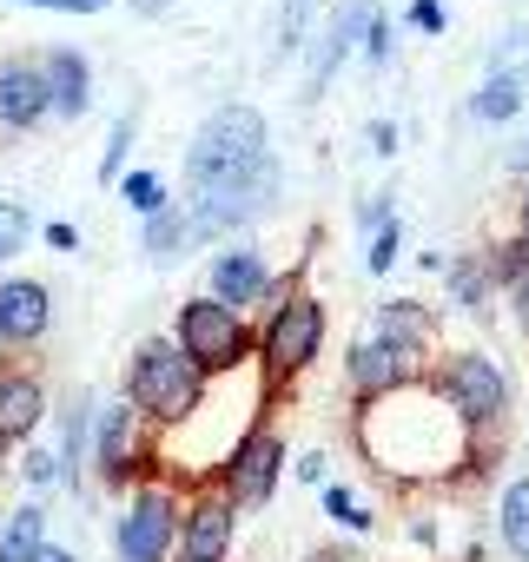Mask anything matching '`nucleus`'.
<instances>
[{"mask_svg": "<svg viewBox=\"0 0 529 562\" xmlns=\"http://www.w3.org/2000/svg\"><path fill=\"white\" fill-rule=\"evenodd\" d=\"M351 443L358 457L391 483V490H424V483H457L463 476V424L443 411V397L417 378L378 404H358L351 417Z\"/></svg>", "mask_w": 529, "mask_h": 562, "instance_id": "nucleus-1", "label": "nucleus"}, {"mask_svg": "<svg viewBox=\"0 0 529 562\" xmlns=\"http://www.w3.org/2000/svg\"><path fill=\"white\" fill-rule=\"evenodd\" d=\"M279 159H272V126H264L258 106L245 100H225L218 113L199 120L192 146H185V179L192 192H245L258 179H272Z\"/></svg>", "mask_w": 529, "mask_h": 562, "instance_id": "nucleus-2", "label": "nucleus"}, {"mask_svg": "<svg viewBox=\"0 0 529 562\" xmlns=\"http://www.w3.org/2000/svg\"><path fill=\"white\" fill-rule=\"evenodd\" d=\"M205 378L192 371V358L172 345V331H153V338H139L133 345V358H126V404L166 437V430H179V424H192L199 417V404H205Z\"/></svg>", "mask_w": 529, "mask_h": 562, "instance_id": "nucleus-3", "label": "nucleus"}, {"mask_svg": "<svg viewBox=\"0 0 529 562\" xmlns=\"http://www.w3.org/2000/svg\"><path fill=\"white\" fill-rule=\"evenodd\" d=\"M318 358H325V299L299 292V299H285L279 312H264L258 345H251V364H258V391H264V404L279 411V397H285Z\"/></svg>", "mask_w": 529, "mask_h": 562, "instance_id": "nucleus-4", "label": "nucleus"}, {"mask_svg": "<svg viewBox=\"0 0 529 562\" xmlns=\"http://www.w3.org/2000/svg\"><path fill=\"white\" fill-rule=\"evenodd\" d=\"M424 384L443 397V411L463 424V437H496V424L509 411V371L489 351H437Z\"/></svg>", "mask_w": 529, "mask_h": 562, "instance_id": "nucleus-5", "label": "nucleus"}, {"mask_svg": "<svg viewBox=\"0 0 529 562\" xmlns=\"http://www.w3.org/2000/svg\"><path fill=\"white\" fill-rule=\"evenodd\" d=\"M172 345L192 358V371L212 384V378H232V371H245L251 364V345H258V331H251V318H238V312H225L218 299H185L179 312H172Z\"/></svg>", "mask_w": 529, "mask_h": 562, "instance_id": "nucleus-6", "label": "nucleus"}, {"mask_svg": "<svg viewBox=\"0 0 529 562\" xmlns=\"http://www.w3.org/2000/svg\"><path fill=\"white\" fill-rule=\"evenodd\" d=\"M285 463H292L285 430H279L272 417H251V424L232 437V450L212 463V476H205V483H218L238 509H258V503H272V490H279V476H285Z\"/></svg>", "mask_w": 529, "mask_h": 562, "instance_id": "nucleus-7", "label": "nucleus"}, {"mask_svg": "<svg viewBox=\"0 0 529 562\" xmlns=\"http://www.w3.org/2000/svg\"><path fill=\"white\" fill-rule=\"evenodd\" d=\"M179 503H185V483L172 476H139L120 522H113V555L120 562H172V536H179Z\"/></svg>", "mask_w": 529, "mask_h": 562, "instance_id": "nucleus-8", "label": "nucleus"}, {"mask_svg": "<svg viewBox=\"0 0 529 562\" xmlns=\"http://www.w3.org/2000/svg\"><path fill=\"white\" fill-rule=\"evenodd\" d=\"M93 463H100V483L133 490L139 476L159 470V430H153L126 397H113V404L93 417Z\"/></svg>", "mask_w": 529, "mask_h": 562, "instance_id": "nucleus-9", "label": "nucleus"}, {"mask_svg": "<svg viewBox=\"0 0 529 562\" xmlns=\"http://www.w3.org/2000/svg\"><path fill=\"white\" fill-rule=\"evenodd\" d=\"M232 536H238V503L218 483H185L172 562H225L232 555Z\"/></svg>", "mask_w": 529, "mask_h": 562, "instance_id": "nucleus-10", "label": "nucleus"}, {"mask_svg": "<svg viewBox=\"0 0 529 562\" xmlns=\"http://www.w3.org/2000/svg\"><path fill=\"white\" fill-rule=\"evenodd\" d=\"M264 285H272V265H264V251L251 238H225L218 258L205 265V299H218L225 312H258L264 305Z\"/></svg>", "mask_w": 529, "mask_h": 562, "instance_id": "nucleus-11", "label": "nucleus"}, {"mask_svg": "<svg viewBox=\"0 0 529 562\" xmlns=\"http://www.w3.org/2000/svg\"><path fill=\"white\" fill-rule=\"evenodd\" d=\"M371 338L378 345H391L404 364H417L424 378H430V364H437V312L430 305H417V299H384L378 305V318H371Z\"/></svg>", "mask_w": 529, "mask_h": 562, "instance_id": "nucleus-12", "label": "nucleus"}, {"mask_svg": "<svg viewBox=\"0 0 529 562\" xmlns=\"http://www.w3.org/2000/svg\"><path fill=\"white\" fill-rule=\"evenodd\" d=\"M424 371L417 364H404L391 345H378V338H358L351 351H345V391H351V404H378V397H391V391H404V384H417Z\"/></svg>", "mask_w": 529, "mask_h": 562, "instance_id": "nucleus-13", "label": "nucleus"}, {"mask_svg": "<svg viewBox=\"0 0 529 562\" xmlns=\"http://www.w3.org/2000/svg\"><path fill=\"white\" fill-rule=\"evenodd\" d=\"M371 14H378V0H345V8L325 21V34H318V47H312V80H305L312 93H305V100H318V93L331 87V74H338V67H345V60L364 47V27H371Z\"/></svg>", "mask_w": 529, "mask_h": 562, "instance_id": "nucleus-14", "label": "nucleus"}, {"mask_svg": "<svg viewBox=\"0 0 529 562\" xmlns=\"http://www.w3.org/2000/svg\"><path fill=\"white\" fill-rule=\"evenodd\" d=\"M41 120H54V93H47V74L41 60H0V126L8 133H34Z\"/></svg>", "mask_w": 529, "mask_h": 562, "instance_id": "nucleus-15", "label": "nucleus"}, {"mask_svg": "<svg viewBox=\"0 0 529 562\" xmlns=\"http://www.w3.org/2000/svg\"><path fill=\"white\" fill-rule=\"evenodd\" d=\"M47 331H54V292L41 278H8L0 285V338H8V351H27Z\"/></svg>", "mask_w": 529, "mask_h": 562, "instance_id": "nucleus-16", "label": "nucleus"}, {"mask_svg": "<svg viewBox=\"0 0 529 562\" xmlns=\"http://www.w3.org/2000/svg\"><path fill=\"white\" fill-rule=\"evenodd\" d=\"M47 384H41V371H27V364H0V437L8 443H27L41 424H47Z\"/></svg>", "mask_w": 529, "mask_h": 562, "instance_id": "nucleus-17", "label": "nucleus"}, {"mask_svg": "<svg viewBox=\"0 0 529 562\" xmlns=\"http://www.w3.org/2000/svg\"><path fill=\"white\" fill-rule=\"evenodd\" d=\"M41 74H47V93H54V113L60 120H80L93 106V67L80 47H47L41 54Z\"/></svg>", "mask_w": 529, "mask_h": 562, "instance_id": "nucleus-18", "label": "nucleus"}, {"mask_svg": "<svg viewBox=\"0 0 529 562\" xmlns=\"http://www.w3.org/2000/svg\"><path fill=\"white\" fill-rule=\"evenodd\" d=\"M47 549V503L27 496L21 509L0 516V562H34Z\"/></svg>", "mask_w": 529, "mask_h": 562, "instance_id": "nucleus-19", "label": "nucleus"}, {"mask_svg": "<svg viewBox=\"0 0 529 562\" xmlns=\"http://www.w3.org/2000/svg\"><path fill=\"white\" fill-rule=\"evenodd\" d=\"M496 542L509 549V562H529V476H509L496 496Z\"/></svg>", "mask_w": 529, "mask_h": 562, "instance_id": "nucleus-20", "label": "nucleus"}, {"mask_svg": "<svg viewBox=\"0 0 529 562\" xmlns=\"http://www.w3.org/2000/svg\"><path fill=\"white\" fill-rule=\"evenodd\" d=\"M450 271V305L457 312H489V258L483 251H457V265H443Z\"/></svg>", "mask_w": 529, "mask_h": 562, "instance_id": "nucleus-21", "label": "nucleus"}, {"mask_svg": "<svg viewBox=\"0 0 529 562\" xmlns=\"http://www.w3.org/2000/svg\"><path fill=\"white\" fill-rule=\"evenodd\" d=\"M522 113V80H483L476 93H470V120H483V126H509Z\"/></svg>", "mask_w": 529, "mask_h": 562, "instance_id": "nucleus-22", "label": "nucleus"}, {"mask_svg": "<svg viewBox=\"0 0 529 562\" xmlns=\"http://www.w3.org/2000/svg\"><path fill=\"white\" fill-rule=\"evenodd\" d=\"M120 199H126V212H133L139 225L172 205V199H166V179H159L153 166H126V172H120Z\"/></svg>", "mask_w": 529, "mask_h": 562, "instance_id": "nucleus-23", "label": "nucleus"}, {"mask_svg": "<svg viewBox=\"0 0 529 562\" xmlns=\"http://www.w3.org/2000/svg\"><path fill=\"white\" fill-rule=\"evenodd\" d=\"M489 74H496V80H529V27L496 34V47H489Z\"/></svg>", "mask_w": 529, "mask_h": 562, "instance_id": "nucleus-24", "label": "nucleus"}, {"mask_svg": "<svg viewBox=\"0 0 529 562\" xmlns=\"http://www.w3.org/2000/svg\"><path fill=\"white\" fill-rule=\"evenodd\" d=\"M27 238H34V212H27V199H0V265L21 258Z\"/></svg>", "mask_w": 529, "mask_h": 562, "instance_id": "nucleus-25", "label": "nucleus"}, {"mask_svg": "<svg viewBox=\"0 0 529 562\" xmlns=\"http://www.w3.org/2000/svg\"><path fill=\"white\" fill-rule=\"evenodd\" d=\"M133 133H139V113H120V120H113V133H106V146H100V179H106V186H120L126 153H133Z\"/></svg>", "mask_w": 529, "mask_h": 562, "instance_id": "nucleus-26", "label": "nucleus"}, {"mask_svg": "<svg viewBox=\"0 0 529 562\" xmlns=\"http://www.w3.org/2000/svg\"><path fill=\"white\" fill-rule=\"evenodd\" d=\"M21 476H27V496H41V490H54L60 483V450H47V443H34L21 463H14Z\"/></svg>", "mask_w": 529, "mask_h": 562, "instance_id": "nucleus-27", "label": "nucleus"}, {"mask_svg": "<svg viewBox=\"0 0 529 562\" xmlns=\"http://www.w3.org/2000/svg\"><path fill=\"white\" fill-rule=\"evenodd\" d=\"M325 516H331L338 529H371V522H378V516H371V509L345 490V483H325Z\"/></svg>", "mask_w": 529, "mask_h": 562, "instance_id": "nucleus-28", "label": "nucleus"}, {"mask_svg": "<svg viewBox=\"0 0 529 562\" xmlns=\"http://www.w3.org/2000/svg\"><path fill=\"white\" fill-rule=\"evenodd\" d=\"M397 251H404V218H391L384 232H371V251H364V271H371V278H384V271L397 265Z\"/></svg>", "mask_w": 529, "mask_h": 562, "instance_id": "nucleus-29", "label": "nucleus"}, {"mask_svg": "<svg viewBox=\"0 0 529 562\" xmlns=\"http://www.w3.org/2000/svg\"><path fill=\"white\" fill-rule=\"evenodd\" d=\"M371 67H391V54H397V27L384 21V14H371V27H364V47H358Z\"/></svg>", "mask_w": 529, "mask_h": 562, "instance_id": "nucleus-30", "label": "nucleus"}, {"mask_svg": "<svg viewBox=\"0 0 529 562\" xmlns=\"http://www.w3.org/2000/svg\"><path fill=\"white\" fill-rule=\"evenodd\" d=\"M391 199H397V192H371V199L358 205V225H364V232H384V225L397 218V205H391Z\"/></svg>", "mask_w": 529, "mask_h": 562, "instance_id": "nucleus-31", "label": "nucleus"}, {"mask_svg": "<svg viewBox=\"0 0 529 562\" xmlns=\"http://www.w3.org/2000/svg\"><path fill=\"white\" fill-rule=\"evenodd\" d=\"M404 21H410L417 34H443V8H437V0H410Z\"/></svg>", "mask_w": 529, "mask_h": 562, "instance_id": "nucleus-32", "label": "nucleus"}, {"mask_svg": "<svg viewBox=\"0 0 529 562\" xmlns=\"http://www.w3.org/2000/svg\"><path fill=\"white\" fill-rule=\"evenodd\" d=\"M364 139H371V153H378V159H397V126H391V120H371V126H364Z\"/></svg>", "mask_w": 529, "mask_h": 562, "instance_id": "nucleus-33", "label": "nucleus"}, {"mask_svg": "<svg viewBox=\"0 0 529 562\" xmlns=\"http://www.w3.org/2000/svg\"><path fill=\"white\" fill-rule=\"evenodd\" d=\"M509 318H516V325H522V338H529V271L509 285Z\"/></svg>", "mask_w": 529, "mask_h": 562, "instance_id": "nucleus-34", "label": "nucleus"}, {"mask_svg": "<svg viewBox=\"0 0 529 562\" xmlns=\"http://www.w3.org/2000/svg\"><path fill=\"white\" fill-rule=\"evenodd\" d=\"M47 245H54V251H80V232H74L67 218H54V225H47Z\"/></svg>", "mask_w": 529, "mask_h": 562, "instance_id": "nucleus-35", "label": "nucleus"}, {"mask_svg": "<svg viewBox=\"0 0 529 562\" xmlns=\"http://www.w3.org/2000/svg\"><path fill=\"white\" fill-rule=\"evenodd\" d=\"M292 470H299V483H325V450H305Z\"/></svg>", "mask_w": 529, "mask_h": 562, "instance_id": "nucleus-36", "label": "nucleus"}, {"mask_svg": "<svg viewBox=\"0 0 529 562\" xmlns=\"http://www.w3.org/2000/svg\"><path fill=\"white\" fill-rule=\"evenodd\" d=\"M113 0H54V14H106Z\"/></svg>", "mask_w": 529, "mask_h": 562, "instance_id": "nucleus-37", "label": "nucleus"}, {"mask_svg": "<svg viewBox=\"0 0 529 562\" xmlns=\"http://www.w3.org/2000/svg\"><path fill=\"white\" fill-rule=\"evenodd\" d=\"M503 166H509V172H529V133H522V139L503 153Z\"/></svg>", "mask_w": 529, "mask_h": 562, "instance_id": "nucleus-38", "label": "nucleus"}, {"mask_svg": "<svg viewBox=\"0 0 529 562\" xmlns=\"http://www.w3.org/2000/svg\"><path fill=\"white\" fill-rule=\"evenodd\" d=\"M305 562H364V555H351V549H312Z\"/></svg>", "mask_w": 529, "mask_h": 562, "instance_id": "nucleus-39", "label": "nucleus"}, {"mask_svg": "<svg viewBox=\"0 0 529 562\" xmlns=\"http://www.w3.org/2000/svg\"><path fill=\"white\" fill-rule=\"evenodd\" d=\"M516 238H522V245H529V192H522V199H516Z\"/></svg>", "mask_w": 529, "mask_h": 562, "instance_id": "nucleus-40", "label": "nucleus"}, {"mask_svg": "<svg viewBox=\"0 0 529 562\" xmlns=\"http://www.w3.org/2000/svg\"><path fill=\"white\" fill-rule=\"evenodd\" d=\"M34 562H74V549H60V542H47V549H41Z\"/></svg>", "mask_w": 529, "mask_h": 562, "instance_id": "nucleus-41", "label": "nucleus"}, {"mask_svg": "<svg viewBox=\"0 0 529 562\" xmlns=\"http://www.w3.org/2000/svg\"><path fill=\"white\" fill-rule=\"evenodd\" d=\"M172 0H133V14H166Z\"/></svg>", "mask_w": 529, "mask_h": 562, "instance_id": "nucleus-42", "label": "nucleus"}, {"mask_svg": "<svg viewBox=\"0 0 529 562\" xmlns=\"http://www.w3.org/2000/svg\"><path fill=\"white\" fill-rule=\"evenodd\" d=\"M14 450H21V443H8V437H0V470H14Z\"/></svg>", "mask_w": 529, "mask_h": 562, "instance_id": "nucleus-43", "label": "nucleus"}, {"mask_svg": "<svg viewBox=\"0 0 529 562\" xmlns=\"http://www.w3.org/2000/svg\"><path fill=\"white\" fill-rule=\"evenodd\" d=\"M14 8H54V0H14Z\"/></svg>", "mask_w": 529, "mask_h": 562, "instance_id": "nucleus-44", "label": "nucleus"}, {"mask_svg": "<svg viewBox=\"0 0 529 562\" xmlns=\"http://www.w3.org/2000/svg\"><path fill=\"white\" fill-rule=\"evenodd\" d=\"M522 265H529V245H522Z\"/></svg>", "mask_w": 529, "mask_h": 562, "instance_id": "nucleus-45", "label": "nucleus"}, {"mask_svg": "<svg viewBox=\"0 0 529 562\" xmlns=\"http://www.w3.org/2000/svg\"><path fill=\"white\" fill-rule=\"evenodd\" d=\"M0 351H8V338H0Z\"/></svg>", "mask_w": 529, "mask_h": 562, "instance_id": "nucleus-46", "label": "nucleus"}, {"mask_svg": "<svg viewBox=\"0 0 529 562\" xmlns=\"http://www.w3.org/2000/svg\"><path fill=\"white\" fill-rule=\"evenodd\" d=\"M292 8H305V0H292Z\"/></svg>", "mask_w": 529, "mask_h": 562, "instance_id": "nucleus-47", "label": "nucleus"}]
</instances>
